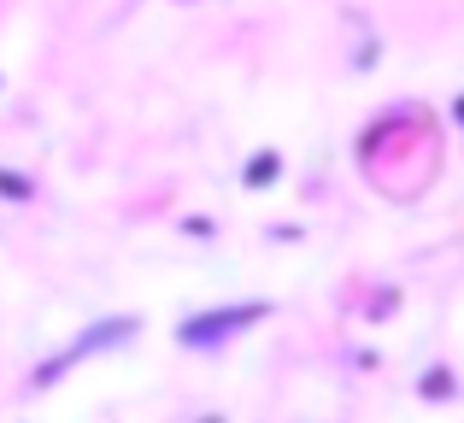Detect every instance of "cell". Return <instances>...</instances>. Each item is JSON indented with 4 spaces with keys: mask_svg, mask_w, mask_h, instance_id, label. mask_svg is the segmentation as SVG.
Listing matches in <instances>:
<instances>
[{
    "mask_svg": "<svg viewBox=\"0 0 464 423\" xmlns=\"http://www.w3.org/2000/svg\"><path fill=\"white\" fill-rule=\"evenodd\" d=\"M265 312H271L265 300H253V306H236V312H200V318H188V323L177 330V341H182V347H218L224 335H241L247 323H259Z\"/></svg>",
    "mask_w": 464,
    "mask_h": 423,
    "instance_id": "cell-1",
    "label": "cell"
},
{
    "mask_svg": "<svg viewBox=\"0 0 464 423\" xmlns=\"http://www.w3.org/2000/svg\"><path fill=\"white\" fill-rule=\"evenodd\" d=\"M0 195H6V200H24V195H30V183H24V177H0Z\"/></svg>",
    "mask_w": 464,
    "mask_h": 423,
    "instance_id": "cell-2",
    "label": "cell"
}]
</instances>
